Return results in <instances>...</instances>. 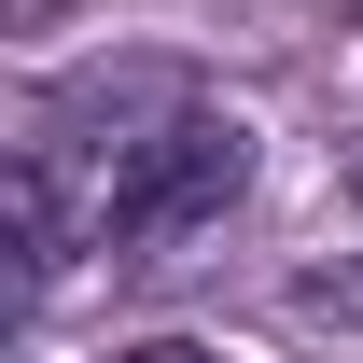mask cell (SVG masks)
<instances>
[{"label": "cell", "instance_id": "obj_1", "mask_svg": "<svg viewBox=\"0 0 363 363\" xmlns=\"http://www.w3.org/2000/svg\"><path fill=\"white\" fill-rule=\"evenodd\" d=\"M238 182H252V126H238V112H168V126L112 168V196H98V252H112V266L182 252L196 224L238 210Z\"/></svg>", "mask_w": 363, "mask_h": 363}, {"label": "cell", "instance_id": "obj_2", "mask_svg": "<svg viewBox=\"0 0 363 363\" xmlns=\"http://www.w3.org/2000/svg\"><path fill=\"white\" fill-rule=\"evenodd\" d=\"M294 321H363V266H294Z\"/></svg>", "mask_w": 363, "mask_h": 363}, {"label": "cell", "instance_id": "obj_3", "mask_svg": "<svg viewBox=\"0 0 363 363\" xmlns=\"http://www.w3.org/2000/svg\"><path fill=\"white\" fill-rule=\"evenodd\" d=\"M126 363H210V350H196V335H154V350H126Z\"/></svg>", "mask_w": 363, "mask_h": 363}, {"label": "cell", "instance_id": "obj_4", "mask_svg": "<svg viewBox=\"0 0 363 363\" xmlns=\"http://www.w3.org/2000/svg\"><path fill=\"white\" fill-rule=\"evenodd\" d=\"M350 210H363V140H350Z\"/></svg>", "mask_w": 363, "mask_h": 363}]
</instances>
